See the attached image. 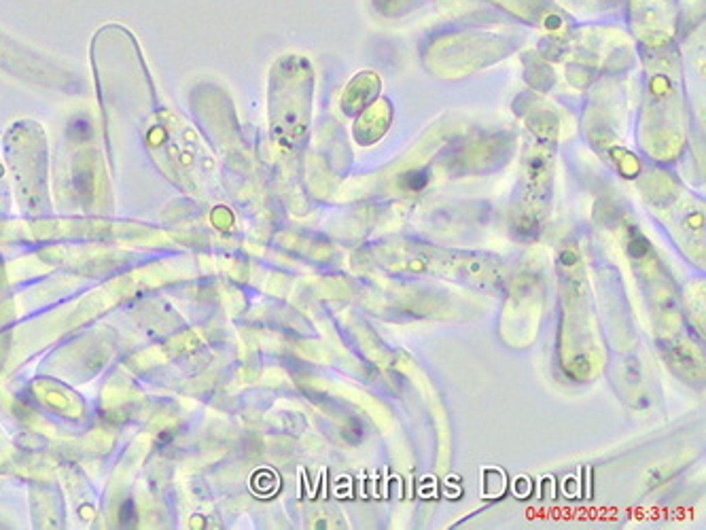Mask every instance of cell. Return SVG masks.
I'll use <instances>...</instances> for the list:
<instances>
[{"instance_id": "cell-1", "label": "cell", "mask_w": 706, "mask_h": 530, "mask_svg": "<svg viewBox=\"0 0 706 530\" xmlns=\"http://www.w3.org/2000/svg\"><path fill=\"white\" fill-rule=\"evenodd\" d=\"M121 513H123V515H121V522H123V524H132V522H134V505H132L130 501L125 503V507H123Z\"/></svg>"}, {"instance_id": "cell-2", "label": "cell", "mask_w": 706, "mask_h": 530, "mask_svg": "<svg viewBox=\"0 0 706 530\" xmlns=\"http://www.w3.org/2000/svg\"><path fill=\"white\" fill-rule=\"evenodd\" d=\"M564 259H567V261H564L567 265H573V263H575V261H573V259H575V255H573V253H564Z\"/></svg>"}]
</instances>
